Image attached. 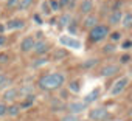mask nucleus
<instances>
[{"mask_svg": "<svg viewBox=\"0 0 132 121\" xmlns=\"http://www.w3.org/2000/svg\"><path fill=\"white\" fill-rule=\"evenodd\" d=\"M20 95H30V92H33V87L31 85H25L23 89H20V90H17Z\"/></svg>", "mask_w": 132, "mask_h": 121, "instance_id": "obj_27", "label": "nucleus"}, {"mask_svg": "<svg viewBox=\"0 0 132 121\" xmlns=\"http://www.w3.org/2000/svg\"><path fill=\"white\" fill-rule=\"evenodd\" d=\"M59 6H61V8H65V6H73V2L70 3V0H61V2H59Z\"/></svg>", "mask_w": 132, "mask_h": 121, "instance_id": "obj_31", "label": "nucleus"}, {"mask_svg": "<svg viewBox=\"0 0 132 121\" xmlns=\"http://www.w3.org/2000/svg\"><path fill=\"white\" fill-rule=\"evenodd\" d=\"M69 90L73 92V93H78V92H79V84H78L76 81H72L70 85H69Z\"/></svg>", "mask_w": 132, "mask_h": 121, "instance_id": "obj_24", "label": "nucleus"}, {"mask_svg": "<svg viewBox=\"0 0 132 121\" xmlns=\"http://www.w3.org/2000/svg\"><path fill=\"white\" fill-rule=\"evenodd\" d=\"M120 62H121V64H129V62H130V56H129V54H123V56L120 57Z\"/></svg>", "mask_w": 132, "mask_h": 121, "instance_id": "obj_30", "label": "nucleus"}, {"mask_svg": "<svg viewBox=\"0 0 132 121\" xmlns=\"http://www.w3.org/2000/svg\"><path fill=\"white\" fill-rule=\"evenodd\" d=\"M11 81L6 78V76H3V75H0V89H2V87H6L8 84H10Z\"/></svg>", "mask_w": 132, "mask_h": 121, "instance_id": "obj_26", "label": "nucleus"}, {"mask_svg": "<svg viewBox=\"0 0 132 121\" xmlns=\"http://www.w3.org/2000/svg\"><path fill=\"white\" fill-rule=\"evenodd\" d=\"M34 37L33 36H27V37H23L22 39V42H20V50L23 51V53H28V51H31L33 50V47H34Z\"/></svg>", "mask_w": 132, "mask_h": 121, "instance_id": "obj_8", "label": "nucleus"}, {"mask_svg": "<svg viewBox=\"0 0 132 121\" xmlns=\"http://www.w3.org/2000/svg\"><path fill=\"white\" fill-rule=\"evenodd\" d=\"M70 22H72V16H70V14H62V16L59 17V20H57V25H59L61 28H64V27H69Z\"/></svg>", "mask_w": 132, "mask_h": 121, "instance_id": "obj_16", "label": "nucleus"}, {"mask_svg": "<svg viewBox=\"0 0 132 121\" xmlns=\"http://www.w3.org/2000/svg\"><path fill=\"white\" fill-rule=\"evenodd\" d=\"M96 23H98V17H96L95 14H90V13H89V16H87V17L84 19V22H82V27L87 28V30H90V28H93Z\"/></svg>", "mask_w": 132, "mask_h": 121, "instance_id": "obj_10", "label": "nucleus"}, {"mask_svg": "<svg viewBox=\"0 0 132 121\" xmlns=\"http://www.w3.org/2000/svg\"><path fill=\"white\" fill-rule=\"evenodd\" d=\"M20 106L19 104H13V106H10V107H6V113L8 115H11V116H17L19 113H20Z\"/></svg>", "mask_w": 132, "mask_h": 121, "instance_id": "obj_19", "label": "nucleus"}, {"mask_svg": "<svg viewBox=\"0 0 132 121\" xmlns=\"http://www.w3.org/2000/svg\"><path fill=\"white\" fill-rule=\"evenodd\" d=\"M110 116L112 115L104 107H95V109L89 110V118L92 121H107V119H110Z\"/></svg>", "mask_w": 132, "mask_h": 121, "instance_id": "obj_3", "label": "nucleus"}, {"mask_svg": "<svg viewBox=\"0 0 132 121\" xmlns=\"http://www.w3.org/2000/svg\"><path fill=\"white\" fill-rule=\"evenodd\" d=\"M113 50H115V47H113V45H106V47L103 48V51H104V53H112Z\"/></svg>", "mask_w": 132, "mask_h": 121, "instance_id": "obj_35", "label": "nucleus"}, {"mask_svg": "<svg viewBox=\"0 0 132 121\" xmlns=\"http://www.w3.org/2000/svg\"><path fill=\"white\" fill-rule=\"evenodd\" d=\"M42 13H44V14H47V16H50V14H51V10H50V6H48V3H47V2H44V3H42Z\"/></svg>", "mask_w": 132, "mask_h": 121, "instance_id": "obj_29", "label": "nucleus"}, {"mask_svg": "<svg viewBox=\"0 0 132 121\" xmlns=\"http://www.w3.org/2000/svg\"><path fill=\"white\" fill-rule=\"evenodd\" d=\"M120 23H121V25H123L124 28H127V30H129V28L132 27V14H130V13H127L126 16H123V17H121V22H120Z\"/></svg>", "mask_w": 132, "mask_h": 121, "instance_id": "obj_18", "label": "nucleus"}, {"mask_svg": "<svg viewBox=\"0 0 132 121\" xmlns=\"http://www.w3.org/2000/svg\"><path fill=\"white\" fill-rule=\"evenodd\" d=\"M34 2V0H19V3H17V8L19 10H27L31 6V3Z\"/></svg>", "mask_w": 132, "mask_h": 121, "instance_id": "obj_21", "label": "nucleus"}, {"mask_svg": "<svg viewBox=\"0 0 132 121\" xmlns=\"http://www.w3.org/2000/svg\"><path fill=\"white\" fill-rule=\"evenodd\" d=\"M8 60V54L6 53H0V62H6Z\"/></svg>", "mask_w": 132, "mask_h": 121, "instance_id": "obj_37", "label": "nucleus"}, {"mask_svg": "<svg viewBox=\"0 0 132 121\" xmlns=\"http://www.w3.org/2000/svg\"><path fill=\"white\" fill-rule=\"evenodd\" d=\"M92 10H93V2L92 0H82L81 5H79V11L82 14H89Z\"/></svg>", "mask_w": 132, "mask_h": 121, "instance_id": "obj_12", "label": "nucleus"}, {"mask_svg": "<svg viewBox=\"0 0 132 121\" xmlns=\"http://www.w3.org/2000/svg\"><path fill=\"white\" fill-rule=\"evenodd\" d=\"M17 95H19L17 89H8V90L3 93V99H5V101H14V99L17 98Z\"/></svg>", "mask_w": 132, "mask_h": 121, "instance_id": "obj_14", "label": "nucleus"}, {"mask_svg": "<svg viewBox=\"0 0 132 121\" xmlns=\"http://www.w3.org/2000/svg\"><path fill=\"white\" fill-rule=\"evenodd\" d=\"M96 64H98V59H96V57H90V59L84 60V62L81 64V67H82V68H92V67H95Z\"/></svg>", "mask_w": 132, "mask_h": 121, "instance_id": "obj_20", "label": "nucleus"}, {"mask_svg": "<svg viewBox=\"0 0 132 121\" xmlns=\"http://www.w3.org/2000/svg\"><path fill=\"white\" fill-rule=\"evenodd\" d=\"M23 27H25V22L23 20H19V19L11 20V22H8L5 25V28H8V30H17V28H23Z\"/></svg>", "mask_w": 132, "mask_h": 121, "instance_id": "obj_13", "label": "nucleus"}, {"mask_svg": "<svg viewBox=\"0 0 132 121\" xmlns=\"http://www.w3.org/2000/svg\"><path fill=\"white\" fill-rule=\"evenodd\" d=\"M130 45H132V42H130V40H126V42H123L121 48H123V50H129V48H130Z\"/></svg>", "mask_w": 132, "mask_h": 121, "instance_id": "obj_36", "label": "nucleus"}, {"mask_svg": "<svg viewBox=\"0 0 132 121\" xmlns=\"http://www.w3.org/2000/svg\"><path fill=\"white\" fill-rule=\"evenodd\" d=\"M67 56H69V51L64 50V48H57V50L53 53V59H54V60H62V59H65Z\"/></svg>", "mask_w": 132, "mask_h": 121, "instance_id": "obj_15", "label": "nucleus"}, {"mask_svg": "<svg viewBox=\"0 0 132 121\" xmlns=\"http://www.w3.org/2000/svg\"><path fill=\"white\" fill-rule=\"evenodd\" d=\"M100 98V90L96 89V90H93V92H90L86 98H84V102H87V104H90V102H93V101H96Z\"/></svg>", "mask_w": 132, "mask_h": 121, "instance_id": "obj_17", "label": "nucleus"}, {"mask_svg": "<svg viewBox=\"0 0 132 121\" xmlns=\"http://www.w3.org/2000/svg\"><path fill=\"white\" fill-rule=\"evenodd\" d=\"M3 30H5V27H3V25H0V31H3Z\"/></svg>", "mask_w": 132, "mask_h": 121, "instance_id": "obj_39", "label": "nucleus"}, {"mask_svg": "<svg viewBox=\"0 0 132 121\" xmlns=\"http://www.w3.org/2000/svg\"><path fill=\"white\" fill-rule=\"evenodd\" d=\"M121 17H123V13L120 11V10H113V13L110 14V17H109V23L110 25H118L120 22H121Z\"/></svg>", "mask_w": 132, "mask_h": 121, "instance_id": "obj_11", "label": "nucleus"}, {"mask_svg": "<svg viewBox=\"0 0 132 121\" xmlns=\"http://www.w3.org/2000/svg\"><path fill=\"white\" fill-rule=\"evenodd\" d=\"M129 84V79L126 78V76H123V78H120L118 81H115V84L112 85V89H110V93L113 95V96H117V95H120L124 89H126V85Z\"/></svg>", "mask_w": 132, "mask_h": 121, "instance_id": "obj_4", "label": "nucleus"}, {"mask_svg": "<svg viewBox=\"0 0 132 121\" xmlns=\"http://www.w3.org/2000/svg\"><path fill=\"white\" fill-rule=\"evenodd\" d=\"M120 73V65H113V64H109V65H104L101 70H100V75L104 76V78H110L113 75Z\"/></svg>", "mask_w": 132, "mask_h": 121, "instance_id": "obj_7", "label": "nucleus"}, {"mask_svg": "<svg viewBox=\"0 0 132 121\" xmlns=\"http://www.w3.org/2000/svg\"><path fill=\"white\" fill-rule=\"evenodd\" d=\"M48 5L51 6V11H57V10H61V6H59V2H56V0H50V2H48Z\"/></svg>", "mask_w": 132, "mask_h": 121, "instance_id": "obj_28", "label": "nucleus"}, {"mask_svg": "<svg viewBox=\"0 0 132 121\" xmlns=\"http://www.w3.org/2000/svg\"><path fill=\"white\" fill-rule=\"evenodd\" d=\"M59 42H61L64 47H67V48H73V50H78V48L81 47V42H79L78 39L70 37V36H62V37L59 39Z\"/></svg>", "mask_w": 132, "mask_h": 121, "instance_id": "obj_6", "label": "nucleus"}, {"mask_svg": "<svg viewBox=\"0 0 132 121\" xmlns=\"http://www.w3.org/2000/svg\"><path fill=\"white\" fill-rule=\"evenodd\" d=\"M17 3H19V0H8L6 8H14V6H17Z\"/></svg>", "mask_w": 132, "mask_h": 121, "instance_id": "obj_32", "label": "nucleus"}, {"mask_svg": "<svg viewBox=\"0 0 132 121\" xmlns=\"http://www.w3.org/2000/svg\"><path fill=\"white\" fill-rule=\"evenodd\" d=\"M5 42H6V37L5 36H0V45H3Z\"/></svg>", "mask_w": 132, "mask_h": 121, "instance_id": "obj_38", "label": "nucleus"}, {"mask_svg": "<svg viewBox=\"0 0 132 121\" xmlns=\"http://www.w3.org/2000/svg\"><path fill=\"white\" fill-rule=\"evenodd\" d=\"M61 121H79V118L75 115V113H69V115H65L61 118Z\"/></svg>", "mask_w": 132, "mask_h": 121, "instance_id": "obj_23", "label": "nucleus"}, {"mask_svg": "<svg viewBox=\"0 0 132 121\" xmlns=\"http://www.w3.org/2000/svg\"><path fill=\"white\" fill-rule=\"evenodd\" d=\"M120 37H121V34H120V33H117V31L110 34V39H112L113 42H117V40H120Z\"/></svg>", "mask_w": 132, "mask_h": 121, "instance_id": "obj_34", "label": "nucleus"}, {"mask_svg": "<svg viewBox=\"0 0 132 121\" xmlns=\"http://www.w3.org/2000/svg\"><path fill=\"white\" fill-rule=\"evenodd\" d=\"M64 81H65V76L62 73H48L39 79L37 85L44 90H56L64 85Z\"/></svg>", "mask_w": 132, "mask_h": 121, "instance_id": "obj_1", "label": "nucleus"}, {"mask_svg": "<svg viewBox=\"0 0 132 121\" xmlns=\"http://www.w3.org/2000/svg\"><path fill=\"white\" fill-rule=\"evenodd\" d=\"M87 102H84V101H75V102H70L69 106H67V110L70 112V113H75V115H78V113H81V112H84V110H87Z\"/></svg>", "mask_w": 132, "mask_h": 121, "instance_id": "obj_5", "label": "nucleus"}, {"mask_svg": "<svg viewBox=\"0 0 132 121\" xmlns=\"http://www.w3.org/2000/svg\"><path fill=\"white\" fill-rule=\"evenodd\" d=\"M51 109H53L54 112H61V110L64 109V106H62L61 102H57V101L54 99V101H53V104H51Z\"/></svg>", "mask_w": 132, "mask_h": 121, "instance_id": "obj_25", "label": "nucleus"}, {"mask_svg": "<svg viewBox=\"0 0 132 121\" xmlns=\"http://www.w3.org/2000/svg\"><path fill=\"white\" fill-rule=\"evenodd\" d=\"M50 48V44L47 40H39V42H34V47L31 51H34L36 54H45Z\"/></svg>", "mask_w": 132, "mask_h": 121, "instance_id": "obj_9", "label": "nucleus"}, {"mask_svg": "<svg viewBox=\"0 0 132 121\" xmlns=\"http://www.w3.org/2000/svg\"><path fill=\"white\" fill-rule=\"evenodd\" d=\"M109 27L106 25H95L93 28H90V33H89V39L92 42H100L103 39H106L109 36Z\"/></svg>", "mask_w": 132, "mask_h": 121, "instance_id": "obj_2", "label": "nucleus"}, {"mask_svg": "<svg viewBox=\"0 0 132 121\" xmlns=\"http://www.w3.org/2000/svg\"><path fill=\"white\" fill-rule=\"evenodd\" d=\"M6 115V106L3 102H0V116H5Z\"/></svg>", "mask_w": 132, "mask_h": 121, "instance_id": "obj_33", "label": "nucleus"}, {"mask_svg": "<svg viewBox=\"0 0 132 121\" xmlns=\"http://www.w3.org/2000/svg\"><path fill=\"white\" fill-rule=\"evenodd\" d=\"M47 62H48V57H39L36 62H33V68H37V67H40V65L47 64Z\"/></svg>", "mask_w": 132, "mask_h": 121, "instance_id": "obj_22", "label": "nucleus"}]
</instances>
